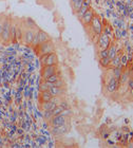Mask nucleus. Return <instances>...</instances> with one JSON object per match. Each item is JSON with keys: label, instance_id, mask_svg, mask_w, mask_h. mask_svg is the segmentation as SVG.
Returning a JSON list of instances; mask_svg holds the SVG:
<instances>
[{"label": "nucleus", "instance_id": "nucleus-1", "mask_svg": "<svg viewBox=\"0 0 133 148\" xmlns=\"http://www.w3.org/2000/svg\"><path fill=\"white\" fill-rule=\"evenodd\" d=\"M51 124L53 127H59L66 124V116L62 114H58V115H54L51 118Z\"/></svg>", "mask_w": 133, "mask_h": 148}, {"label": "nucleus", "instance_id": "nucleus-2", "mask_svg": "<svg viewBox=\"0 0 133 148\" xmlns=\"http://www.w3.org/2000/svg\"><path fill=\"white\" fill-rule=\"evenodd\" d=\"M11 27L12 24L10 21H5L3 23V29H2V33H1V38L4 41H8L11 38Z\"/></svg>", "mask_w": 133, "mask_h": 148}, {"label": "nucleus", "instance_id": "nucleus-3", "mask_svg": "<svg viewBox=\"0 0 133 148\" xmlns=\"http://www.w3.org/2000/svg\"><path fill=\"white\" fill-rule=\"evenodd\" d=\"M38 45H40V53L41 54H49V53H52L54 51V45H53V43L50 40H48L43 43H40Z\"/></svg>", "mask_w": 133, "mask_h": 148}, {"label": "nucleus", "instance_id": "nucleus-4", "mask_svg": "<svg viewBox=\"0 0 133 148\" xmlns=\"http://www.w3.org/2000/svg\"><path fill=\"white\" fill-rule=\"evenodd\" d=\"M55 73H56V65H52V66H43L41 74H42V77L47 79L49 76L53 75Z\"/></svg>", "mask_w": 133, "mask_h": 148}, {"label": "nucleus", "instance_id": "nucleus-5", "mask_svg": "<svg viewBox=\"0 0 133 148\" xmlns=\"http://www.w3.org/2000/svg\"><path fill=\"white\" fill-rule=\"evenodd\" d=\"M109 44H110V38H109L108 34L107 33L101 34L100 37H99V40H98L99 48L101 49V50H105V49H108Z\"/></svg>", "mask_w": 133, "mask_h": 148}, {"label": "nucleus", "instance_id": "nucleus-6", "mask_svg": "<svg viewBox=\"0 0 133 148\" xmlns=\"http://www.w3.org/2000/svg\"><path fill=\"white\" fill-rule=\"evenodd\" d=\"M91 23H92V29H93L94 33H96L97 35H100L101 32H102V24H101L99 18L94 16L92 21H91Z\"/></svg>", "mask_w": 133, "mask_h": 148}, {"label": "nucleus", "instance_id": "nucleus-7", "mask_svg": "<svg viewBox=\"0 0 133 148\" xmlns=\"http://www.w3.org/2000/svg\"><path fill=\"white\" fill-rule=\"evenodd\" d=\"M93 17H94V13H93V11L88 9V11L82 16V20H83V22H84L85 24H89V23H91Z\"/></svg>", "mask_w": 133, "mask_h": 148}, {"label": "nucleus", "instance_id": "nucleus-8", "mask_svg": "<svg viewBox=\"0 0 133 148\" xmlns=\"http://www.w3.org/2000/svg\"><path fill=\"white\" fill-rule=\"evenodd\" d=\"M56 64H57V56H56V54L54 52L49 53L44 66H52V65H56Z\"/></svg>", "mask_w": 133, "mask_h": 148}, {"label": "nucleus", "instance_id": "nucleus-9", "mask_svg": "<svg viewBox=\"0 0 133 148\" xmlns=\"http://www.w3.org/2000/svg\"><path fill=\"white\" fill-rule=\"evenodd\" d=\"M107 87H108V91L109 92H113V91L117 90V88H118V79H116L115 77H112L110 79V82H109Z\"/></svg>", "mask_w": 133, "mask_h": 148}, {"label": "nucleus", "instance_id": "nucleus-10", "mask_svg": "<svg viewBox=\"0 0 133 148\" xmlns=\"http://www.w3.org/2000/svg\"><path fill=\"white\" fill-rule=\"evenodd\" d=\"M49 92L53 95V96H59L63 93L62 89L60 87H55V86H52V87H49Z\"/></svg>", "mask_w": 133, "mask_h": 148}, {"label": "nucleus", "instance_id": "nucleus-11", "mask_svg": "<svg viewBox=\"0 0 133 148\" xmlns=\"http://www.w3.org/2000/svg\"><path fill=\"white\" fill-rule=\"evenodd\" d=\"M34 32L32 30H28L25 33H24V41L25 43H28V44H31L32 43V40H33V37H34Z\"/></svg>", "mask_w": 133, "mask_h": 148}, {"label": "nucleus", "instance_id": "nucleus-12", "mask_svg": "<svg viewBox=\"0 0 133 148\" xmlns=\"http://www.w3.org/2000/svg\"><path fill=\"white\" fill-rule=\"evenodd\" d=\"M37 35H38V43H39V44H40V43H43V42H45V41H48V40H50L49 35H48L45 32H43V31L37 32Z\"/></svg>", "mask_w": 133, "mask_h": 148}, {"label": "nucleus", "instance_id": "nucleus-13", "mask_svg": "<svg viewBox=\"0 0 133 148\" xmlns=\"http://www.w3.org/2000/svg\"><path fill=\"white\" fill-rule=\"evenodd\" d=\"M56 106H57V104H55L54 102L50 101V102H43L41 107H42L43 110H53Z\"/></svg>", "mask_w": 133, "mask_h": 148}, {"label": "nucleus", "instance_id": "nucleus-14", "mask_svg": "<svg viewBox=\"0 0 133 148\" xmlns=\"http://www.w3.org/2000/svg\"><path fill=\"white\" fill-rule=\"evenodd\" d=\"M40 97H41V101H42V102H50L54 96H53V95L49 92V90H48V91H43V92H41Z\"/></svg>", "mask_w": 133, "mask_h": 148}, {"label": "nucleus", "instance_id": "nucleus-15", "mask_svg": "<svg viewBox=\"0 0 133 148\" xmlns=\"http://www.w3.org/2000/svg\"><path fill=\"white\" fill-rule=\"evenodd\" d=\"M88 9H89V3L88 2H85L84 1V3H83V5L80 7V9L78 10V12H77V14H78V16L82 18V16L88 11Z\"/></svg>", "mask_w": 133, "mask_h": 148}, {"label": "nucleus", "instance_id": "nucleus-16", "mask_svg": "<svg viewBox=\"0 0 133 148\" xmlns=\"http://www.w3.org/2000/svg\"><path fill=\"white\" fill-rule=\"evenodd\" d=\"M71 1H72V4H73L74 10L78 12V10L80 9V7L83 5V3H84L85 0H71Z\"/></svg>", "mask_w": 133, "mask_h": 148}, {"label": "nucleus", "instance_id": "nucleus-17", "mask_svg": "<svg viewBox=\"0 0 133 148\" xmlns=\"http://www.w3.org/2000/svg\"><path fill=\"white\" fill-rule=\"evenodd\" d=\"M115 56H116V47L115 45H112L109 50H108V57L112 60Z\"/></svg>", "mask_w": 133, "mask_h": 148}, {"label": "nucleus", "instance_id": "nucleus-18", "mask_svg": "<svg viewBox=\"0 0 133 148\" xmlns=\"http://www.w3.org/2000/svg\"><path fill=\"white\" fill-rule=\"evenodd\" d=\"M129 78H130L129 72H128V71H126V72L122 73V75H120V78H119V81H120V83H122V84H126V83H128Z\"/></svg>", "mask_w": 133, "mask_h": 148}, {"label": "nucleus", "instance_id": "nucleus-19", "mask_svg": "<svg viewBox=\"0 0 133 148\" xmlns=\"http://www.w3.org/2000/svg\"><path fill=\"white\" fill-rule=\"evenodd\" d=\"M65 110V108L60 105V106H56L54 109L52 110V112H53V116L54 115H58V114H61V112Z\"/></svg>", "mask_w": 133, "mask_h": 148}, {"label": "nucleus", "instance_id": "nucleus-20", "mask_svg": "<svg viewBox=\"0 0 133 148\" xmlns=\"http://www.w3.org/2000/svg\"><path fill=\"white\" fill-rule=\"evenodd\" d=\"M122 73H123V71H122V69H120V65H119L118 67H115V69H114V77H115L116 79L119 81Z\"/></svg>", "mask_w": 133, "mask_h": 148}, {"label": "nucleus", "instance_id": "nucleus-21", "mask_svg": "<svg viewBox=\"0 0 133 148\" xmlns=\"http://www.w3.org/2000/svg\"><path fill=\"white\" fill-rule=\"evenodd\" d=\"M59 79V76L57 75V74L55 73V74H53V75H51V76H49L47 79H45V82H48V83H55L56 81H58Z\"/></svg>", "mask_w": 133, "mask_h": 148}, {"label": "nucleus", "instance_id": "nucleus-22", "mask_svg": "<svg viewBox=\"0 0 133 148\" xmlns=\"http://www.w3.org/2000/svg\"><path fill=\"white\" fill-rule=\"evenodd\" d=\"M111 62V59L109 57H103V58H100V64L105 67H107L109 64Z\"/></svg>", "mask_w": 133, "mask_h": 148}, {"label": "nucleus", "instance_id": "nucleus-23", "mask_svg": "<svg viewBox=\"0 0 133 148\" xmlns=\"http://www.w3.org/2000/svg\"><path fill=\"white\" fill-rule=\"evenodd\" d=\"M112 60H113V61H111V64H112L114 67H118V66L120 65V57H119V56L116 55Z\"/></svg>", "mask_w": 133, "mask_h": 148}, {"label": "nucleus", "instance_id": "nucleus-24", "mask_svg": "<svg viewBox=\"0 0 133 148\" xmlns=\"http://www.w3.org/2000/svg\"><path fill=\"white\" fill-rule=\"evenodd\" d=\"M39 90H40L41 92H43V91H48V90H49V86H48L47 82L40 84V86H39Z\"/></svg>", "mask_w": 133, "mask_h": 148}, {"label": "nucleus", "instance_id": "nucleus-25", "mask_svg": "<svg viewBox=\"0 0 133 148\" xmlns=\"http://www.w3.org/2000/svg\"><path fill=\"white\" fill-rule=\"evenodd\" d=\"M44 117L47 118V119H51L52 118V116H53V112H52V110H44Z\"/></svg>", "mask_w": 133, "mask_h": 148}, {"label": "nucleus", "instance_id": "nucleus-26", "mask_svg": "<svg viewBox=\"0 0 133 148\" xmlns=\"http://www.w3.org/2000/svg\"><path fill=\"white\" fill-rule=\"evenodd\" d=\"M99 56H100V58L108 57V49H105V50H101V51H100V53H99Z\"/></svg>", "mask_w": 133, "mask_h": 148}, {"label": "nucleus", "instance_id": "nucleus-27", "mask_svg": "<svg viewBox=\"0 0 133 148\" xmlns=\"http://www.w3.org/2000/svg\"><path fill=\"white\" fill-rule=\"evenodd\" d=\"M47 57H48V54H42V55H41V57H40V62H41L42 66H44L45 60H47Z\"/></svg>", "mask_w": 133, "mask_h": 148}, {"label": "nucleus", "instance_id": "nucleus-28", "mask_svg": "<svg viewBox=\"0 0 133 148\" xmlns=\"http://www.w3.org/2000/svg\"><path fill=\"white\" fill-rule=\"evenodd\" d=\"M62 85H63V83H62V81H60V78L58 79V81H56L55 83H53V86H55V87H62Z\"/></svg>", "mask_w": 133, "mask_h": 148}, {"label": "nucleus", "instance_id": "nucleus-29", "mask_svg": "<svg viewBox=\"0 0 133 148\" xmlns=\"http://www.w3.org/2000/svg\"><path fill=\"white\" fill-rule=\"evenodd\" d=\"M2 29H3V24H0V37H1V33H2Z\"/></svg>", "mask_w": 133, "mask_h": 148}, {"label": "nucleus", "instance_id": "nucleus-30", "mask_svg": "<svg viewBox=\"0 0 133 148\" xmlns=\"http://www.w3.org/2000/svg\"><path fill=\"white\" fill-rule=\"evenodd\" d=\"M122 60H123V61H122V62H123V64H124V65H125V64H126V62H127V61H126V60H127V57H126V56H124V57H123V59H122Z\"/></svg>", "mask_w": 133, "mask_h": 148}, {"label": "nucleus", "instance_id": "nucleus-31", "mask_svg": "<svg viewBox=\"0 0 133 148\" xmlns=\"http://www.w3.org/2000/svg\"><path fill=\"white\" fill-rule=\"evenodd\" d=\"M131 94H132V95H133V87H132V88H131Z\"/></svg>", "mask_w": 133, "mask_h": 148}]
</instances>
